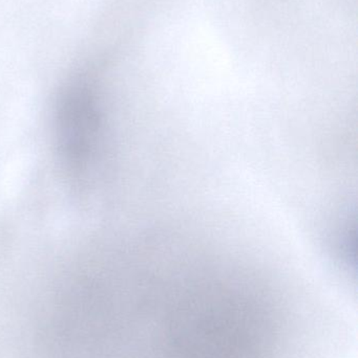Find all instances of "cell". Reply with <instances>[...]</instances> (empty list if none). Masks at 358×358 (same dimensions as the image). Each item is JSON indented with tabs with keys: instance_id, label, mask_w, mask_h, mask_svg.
I'll use <instances>...</instances> for the list:
<instances>
[{
	"instance_id": "1",
	"label": "cell",
	"mask_w": 358,
	"mask_h": 358,
	"mask_svg": "<svg viewBox=\"0 0 358 358\" xmlns=\"http://www.w3.org/2000/svg\"><path fill=\"white\" fill-rule=\"evenodd\" d=\"M58 138L69 169L82 172L92 159L100 129L96 94L88 84H74L63 94L58 109Z\"/></svg>"
}]
</instances>
